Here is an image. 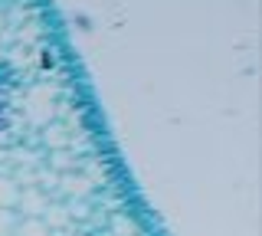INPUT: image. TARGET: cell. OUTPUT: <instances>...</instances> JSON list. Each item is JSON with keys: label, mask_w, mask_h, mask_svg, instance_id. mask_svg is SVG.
Returning a JSON list of instances; mask_svg holds the SVG:
<instances>
[{"label": "cell", "mask_w": 262, "mask_h": 236, "mask_svg": "<svg viewBox=\"0 0 262 236\" xmlns=\"http://www.w3.org/2000/svg\"><path fill=\"white\" fill-rule=\"evenodd\" d=\"M27 115L33 125H43L53 118V92L49 89H33L27 95Z\"/></svg>", "instance_id": "obj_1"}, {"label": "cell", "mask_w": 262, "mask_h": 236, "mask_svg": "<svg viewBox=\"0 0 262 236\" xmlns=\"http://www.w3.org/2000/svg\"><path fill=\"white\" fill-rule=\"evenodd\" d=\"M16 207L23 210V217H43L46 213V197L39 190H20V200H16Z\"/></svg>", "instance_id": "obj_2"}, {"label": "cell", "mask_w": 262, "mask_h": 236, "mask_svg": "<svg viewBox=\"0 0 262 236\" xmlns=\"http://www.w3.org/2000/svg\"><path fill=\"white\" fill-rule=\"evenodd\" d=\"M16 200H20V187L10 177H0V210H16Z\"/></svg>", "instance_id": "obj_3"}, {"label": "cell", "mask_w": 262, "mask_h": 236, "mask_svg": "<svg viewBox=\"0 0 262 236\" xmlns=\"http://www.w3.org/2000/svg\"><path fill=\"white\" fill-rule=\"evenodd\" d=\"M16 236H49V226L43 223V217H20Z\"/></svg>", "instance_id": "obj_4"}, {"label": "cell", "mask_w": 262, "mask_h": 236, "mask_svg": "<svg viewBox=\"0 0 262 236\" xmlns=\"http://www.w3.org/2000/svg\"><path fill=\"white\" fill-rule=\"evenodd\" d=\"M16 226H20L16 210H0V236H16Z\"/></svg>", "instance_id": "obj_5"}, {"label": "cell", "mask_w": 262, "mask_h": 236, "mask_svg": "<svg viewBox=\"0 0 262 236\" xmlns=\"http://www.w3.org/2000/svg\"><path fill=\"white\" fill-rule=\"evenodd\" d=\"M62 187H66L69 194H85V190H89V184H85V181H79V177H66Z\"/></svg>", "instance_id": "obj_6"}]
</instances>
